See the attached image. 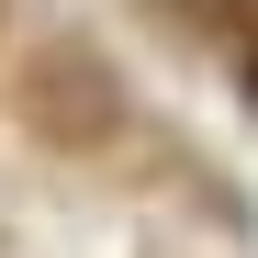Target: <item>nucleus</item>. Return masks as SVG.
Masks as SVG:
<instances>
[{"mask_svg": "<svg viewBox=\"0 0 258 258\" xmlns=\"http://www.w3.org/2000/svg\"><path fill=\"white\" fill-rule=\"evenodd\" d=\"M34 112H45L56 135H90V123H112V101H101V79L79 68V56H56L45 79H34Z\"/></svg>", "mask_w": 258, "mask_h": 258, "instance_id": "f257e3e1", "label": "nucleus"}, {"mask_svg": "<svg viewBox=\"0 0 258 258\" xmlns=\"http://www.w3.org/2000/svg\"><path fill=\"white\" fill-rule=\"evenodd\" d=\"M213 12H225V23L247 34V45H258V0H213Z\"/></svg>", "mask_w": 258, "mask_h": 258, "instance_id": "f03ea898", "label": "nucleus"}]
</instances>
